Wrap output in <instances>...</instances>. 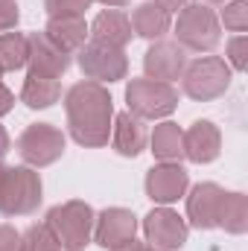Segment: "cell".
Listing matches in <instances>:
<instances>
[{
  "mask_svg": "<svg viewBox=\"0 0 248 251\" xmlns=\"http://www.w3.org/2000/svg\"><path fill=\"white\" fill-rule=\"evenodd\" d=\"M146 196L155 201V204H173L178 201L190 187V176L181 164H155L149 173H146Z\"/></svg>",
  "mask_w": 248,
  "mask_h": 251,
  "instance_id": "30bf717a",
  "label": "cell"
},
{
  "mask_svg": "<svg viewBox=\"0 0 248 251\" xmlns=\"http://www.w3.org/2000/svg\"><path fill=\"white\" fill-rule=\"evenodd\" d=\"M225 190L213 181H201L190 190L187 196V219L198 231H213L219 228V207H222Z\"/></svg>",
  "mask_w": 248,
  "mask_h": 251,
  "instance_id": "7c38bea8",
  "label": "cell"
},
{
  "mask_svg": "<svg viewBox=\"0 0 248 251\" xmlns=\"http://www.w3.org/2000/svg\"><path fill=\"white\" fill-rule=\"evenodd\" d=\"M41 204V176L32 167H9L6 184L0 193L3 216H26Z\"/></svg>",
  "mask_w": 248,
  "mask_h": 251,
  "instance_id": "8992f818",
  "label": "cell"
},
{
  "mask_svg": "<svg viewBox=\"0 0 248 251\" xmlns=\"http://www.w3.org/2000/svg\"><path fill=\"white\" fill-rule=\"evenodd\" d=\"M207 3H225V0H207Z\"/></svg>",
  "mask_w": 248,
  "mask_h": 251,
  "instance_id": "e575fe53",
  "label": "cell"
},
{
  "mask_svg": "<svg viewBox=\"0 0 248 251\" xmlns=\"http://www.w3.org/2000/svg\"><path fill=\"white\" fill-rule=\"evenodd\" d=\"M111 251H146V246L137 243V240H128V243H123V246H117V249H111Z\"/></svg>",
  "mask_w": 248,
  "mask_h": 251,
  "instance_id": "d6a6232c",
  "label": "cell"
},
{
  "mask_svg": "<svg viewBox=\"0 0 248 251\" xmlns=\"http://www.w3.org/2000/svg\"><path fill=\"white\" fill-rule=\"evenodd\" d=\"M76 59H79V70L91 79V82H120L125 79V73H128V59H125L123 50H117V47H108V44H99V41H88L79 53H76Z\"/></svg>",
  "mask_w": 248,
  "mask_h": 251,
  "instance_id": "ba28073f",
  "label": "cell"
},
{
  "mask_svg": "<svg viewBox=\"0 0 248 251\" xmlns=\"http://www.w3.org/2000/svg\"><path fill=\"white\" fill-rule=\"evenodd\" d=\"M222 38V26L216 12L207 3H190L178 12L175 21V44L193 53H210Z\"/></svg>",
  "mask_w": 248,
  "mask_h": 251,
  "instance_id": "3957f363",
  "label": "cell"
},
{
  "mask_svg": "<svg viewBox=\"0 0 248 251\" xmlns=\"http://www.w3.org/2000/svg\"><path fill=\"white\" fill-rule=\"evenodd\" d=\"M18 251H62V246L56 243V237L50 234L47 225H29V228L21 234Z\"/></svg>",
  "mask_w": 248,
  "mask_h": 251,
  "instance_id": "cb8c5ba5",
  "label": "cell"
},
{
  "mask_svg": "<svg viewBox=\"0 0 248 251\" xmlns=\"http://www.w3.org/2000/svg\"><path fill=\"white\" fill-rule=\"evenodd\" d=\"M187 67V56L184 47H178L175 41H152V47L146 50L143 56V73L146 79H155V82H175L181 79Z\"/></svg>",
  "mask_w": 248,
  "mask_h": 251,
  "instance_id": "8fae6325",
  "label": "cell"
},
{
  "mask_svg": "<svg viewBox=\"0 0 248 251\" xmlns=\"http://www.w3.org/2000/svg\"><path fill=\"white\" fill-rule=\"evenodd\" d=\"M9 149H12V140H9V131H6V128L0 126V161H3V155H6Z\"/></svg>",
  "mask_w": 248,
  "mask_h": 251,
  "instance_id": "1f68e13d",
  "label": "cell"
},
{
  "mask_svg": "<svg viewBox=\"0 0 248 251\" xmlns=\"http://www.w3.org/2000/svg\"><path fill=\"white\" fill-rule=\"evenodd\" d=\"M18 155L24 158L26 167H50L64 155V134L62 128L50 123H32L24 128V134L18 137Z\"/></svg>",
  "mask_w": 248,
  "mask_h": 251,
  "instance_id": "52a82bcc",
  "label": "cell"
},
{
  "mask_svg": "<svg viewBox=\"0 0 248 251\" xmlns=\"http://www.w3.org/2000/svg\"><path fill=\"white\" fill-rule=\"evenodd\" d=\"M146 251H161V249H146Z\"/></svg>",
  "mask_w": 248,
  "mask_h": 251,
  "instance_id": "d590c367",
  "label": "cell"
},
{
  "mask_svg": "<svg viewBox=\"0 0 248 251\" xmlns=\"http://www.w3.org/2000/svg\"><path fill=\"white\" fill-rule=\"evenodd\" d=\"M181 88L190 100L196 102H210L219 100L231 88V67L219 56H198L190 62L181 73Z\"/></svg>",
  "mask_w": 248,
  "mask_h": 251,
  "instance_id": "5b68a950",
  "label": "cell"
},
{
  "mask_svg": "<svg viewBox=\"0 0 248 251\" xmlns=\"http://www.w3.org/2000/svg\"><path fill=\"white\" fill-rule=\"evenodd\" d=\"M6 176H9V167L0 161V193H3V184H6Z\"/></svg>",
  "mask_w": 248,
  "mask_h": 251,
  "instance_id": "836d02e7",
  "label": "cell"
},
{
  "mask_svg": "<svg viewBox=\"0 0 248 251\" xmlns=\"http://www.w3.org/2000/svg\"><path fill=\"white\" fill-rule=\"evenodd\" d=\"M29 41V73L35 76H47V79H62L70 70V53H64L62 47H56L44 32H32L26 35Z\"/></svg>",
  "mask_w": 248,
  "mask_h": 251,
  "instance_id": "5bb4252c",
  "label": "cell"
},
{
  "mask_svg": "<svg viewBox=\"0 0 248 251\" xmlns=\"http://www.w3.org/2000/svg\"><path fill=\"white\" fill-rule=\"evenodd\" d=\"M64 114H67V131L79 146L99 149L111 137L114 123V100L105 85L99 82H76L64 94Z\"/></svg>",
  "mask_w": 248,
  "mask_h": 251,
  "instance_id": "6da1fadb",
  "label": "cell"
},
{
  "mask_svg": "<svg viewBox=\"0 0 248 251\" xmlns=\"http://www.w3.org/2000/svg\"><path fill=\"white\" fill-rule=\"evenodd\" d=\"M88 35L91 41H99V44H108V47H117L123 50L125 44L131 41V24H128V15L120 9H105L94 18V24L88 26Z\"/></svg>",
  "mask_w": 248,
  "mask_h": 251,
  "instance_id": "2e32d148",
  "label": "cell"
},
{
  "mask_svg": "<svg viewBox=\"0 0 248 251\" xmlns=\"http://www.w3.org/2000/svg\"><path fill=\"white\" fill-rule=\"evenodd\" d=\"M12 108H15V94L0 82V117H3V114H9Z\"/></svg>",
  "mask_w": 248,
  "mask_h": 251,
  "instance_id": "f546056e",
  "label": "cell"
},
{
  "mask_svg": "<svg viewBox=\"0 0 248 251\" xmlns=\"http://www.w3.org/2000/svg\"><path fill=\"white\" fill-rule=\"evenodd\" d=\"M143 234H146V243L149 249H161V251H178L187 243V219L178 216L170 204H161L155 210L146 213L143 219Z\"/></svg>",
  "mask_w": 248,
  "mask_h": 251,
  "instance_id": "9c48e42d",
  "label": "cell"
},
{
  "mask_svg": "<svg viewBox=\"0 0 248 251\" xmlns=\"http://www.w3.org/2000/svg\"><path fill=\"white\" fill-rule=\"evenodd\" d=\"M149 146H152V155L161 161V164H181L184 158V131L178 123H164L155 126L152 137H149Z\"/></svg>",
  "mask_w": 248,
  "mask_h": 251,
  "instance_id": "ffe728a7",
  "label": "cell"
},
{
  "mask_svg": "<svg viewBox=\"0 0 248 251\" xmlns=\"http://www.w3.org/2000/svg\"><path fill=\"white\" fill-rule=\"evenodd\" d=\"M228 67L231 70H246L248 67V38L246 35H234L228 41Z\"/></svg>",
  "mask_w": 248,
  "mask_h": 251,
  "instance_id": "4316f807",
  "label": "cell"
},
{
  "mask_svg": "<svg viewBox=\"0 0 248 251\" xmlns=\"http://www.w3.org/2000/svg\"><path fill=\"white\" fill-rule=\"evenodd\" d=\"M94 0H44V9L50 18H85Z\"/></svg>",
  "mask_w": 248,
  "mask_h": 251,
  "instance_id": "484cf974",
  "label": "cell"
},
{
  "mask_svg": "<svg viewBox=\"0 0 248 251\" xmlns=\"http://www.w3.org/2000/svg\"><path fill=\"white\" fill-rule=\"evenodd\" d=\"M216 18H219V26L243 35L248 29V0H231V3H225L222 15H216Z\"/></svg>",
  "mask_w": 248,
  "mask_h": 251,
  "instance_id": "d4e9b609",
  "label": "cell"
},
{
  "mask_svg": "<svg viewBox=\"0 0 248 251\" xmlns=\"http://www.w3.org/2000/svg\"><path fill=\"white\" fill-rule=\"evenodd\" d=\"M29 59V41L24 32H0V70L15 73L26 67Z\"/></svg>",
  "mask_w": 248,
  "mask_h": 251,
  "instance_id": "603a6c76",
  "label": "cell"
},
{
  "mask_svg": "<svg viewBox=\"0 0 248 251\" xmlns=\"http://www.w3.org/2000/svg\"><path fill=\"white\" fill-rule=\"evenodd\" d=\"M44 35L56 47H62L64 53L73 56L88 44V24L85 18H50L44 26Z\"/></svg>",
  "mask_w": 248,
  "mask_h": 251,
  "instance_id": "d6986e66",
  "label": "cell"
},
{
  "mask_svg": "<svg viewBox=\"0 0 248 251\" xmlns=\"http://www.w3.org/2000/svg\"><path fill=\"white\" fill-rule=\"evenodd\" d=\"M0 76H3V70H0Z\"/></svg>",
  "mask_w": 248,
  "mask_h": 251,
  "instance_id": "8d00e7d4",
  "label": "cell"
},
{
  "mask_svg": "<svg viewBox=\"0 0 248 251\" xmlns=\"http://www.w3.org/2000/svg\"><path fill=\"white\" fill-rule=\"evenodd\" d=\"M94 222L97 213L88 201L70 199L64 204H56L47 210L44 225L50 228V234L56 237V243L64 251H85L94 240Z\"/></svg>",
  "mask_w": 248,
  "mask_h": 251,
  "instance_id": "7a4b0ae2",
  "label": "cell"
},
{
  "mask_svg": "<svg viewBox=\"0 0 248 251\" xmlns=\"http://www.w3.org/2000/svg\"><path fill=\"white\" fill-rule=\"evenodd\" d=\"M125 105L137 120H164L178 108V91L170 82L131 79L125 85Z\"/></svg>",
  "mask_w": 248,
  "mask_h": 251,
  "instance_id": "277c9868",
  "label": "cell"
},
{
  "mask_svg": "<svg viewBox=\"0 0 248 251\" xmlns=\"http://www.w3.org/2000/svg\"><path fill=\"white\" fill-rule=\"evenodd\" d=\"M21 246V234L12 225H0V251H18Z\"/></svg>",
  "mask_w": 248,
  "mask_h": 251,
  "instance_id": "f1b7e54d",
  "label": "cell"
},
{
  "mask_svg": "<svg viewBox=\"0 0 248 251\" xmlns=\"http://www.w3.org/2000/svg\"><path fill=\"white\" fill-rule=\"evenodd\" d=\"M219 228L228 234H246L248 231V196L246 193H225L219 207Z\"/></svg>",
  "mask_w": 248,
  "mask_h": 251,
  "instance_id": "7402d4cb",
  "label": "cell"
},
{
  "mask_svg": "<svg viewBox=\"0 0 248 251\" xmlns=\"http://www.w3.org/2000/svg\"><path fill=\"white\" fill-rule=\"evenodd\" d=\"M222 152V134L210 120H196L184 131V158L193 164H213Z\"/></svg>",
  "mask_w": 248,
  "mask_h": 251,
  "instance_id": "9a60e30c",
  "label": "cell"
},
{
  "mask_svg": "<svg viewBox=\"0 0 248 251\" xmlns=\"http://www.w3.org/2000/svg\"><path fill=\"white\" fill-rule=\"evenodd\" d=\"M137 234V216L125 207H105L94 222V243L102 249H117Z\"/></svg>",
  "mask_w": 248,
  "mask_h": 251,
  "instance_id": "4fadbf2b",
  "label": "cell"
},
{
  "mask_svg": "<svg viewBox=\"0 0 248 251\" xmlns=\"http://www.w3.org/2000/svg\"><path fill=\"white\" fill-rule=\"evenodd\" d=\"M21 100H24L26 108L44 111V108H50V105H56L62 100V85H59V79H47V76L26 73L24 88H21Z\"/></svg>",
  "mask_w": 248,
  "mask_h": 251,
  "instance_id": "44dd1931",
  "label": "cell"
},
{
  "mask_svg": "<svg viewBox=\"0 0 248 251\" xmlns=\"http://www.w3.org/2000/svg\"><path fill=\"white\" fill-rule=\"evenodd\" d=\"M146 128H143V120H137L134 114H117L114 123H111V146L117 155L123 158H137L143 149H146Z\"/></svg>",
  "mask_w": 248,
  "mask_h": 251,
  "instance_id": "e0dca14e",
  "label": "cell"
},
{
  "mask_svg": "<svg viewBox=\"0 0 248 251\" xmlns=\"http://www.w3.org/2000/svg\"><path fill=\"white\" fill-rule=\"evenodd\" d=\"M128 24H131V32H134V35H140V38H146V41H161V38L170 32V26H173V15H170L167 9H161L158 3L146 0V3H140V6H134Z\"/></svg>",
  "mask_w": 248,
  "mask_h": 251,
  "instance_id": "ac0fdd59",
  "label": "cell"
},
{
  "mask_svg": "<svg viewBox=\"0 0 248 251\" xmlns=\"http://www.w3.org/2000/svg\"><path fill=\"white\" fill-rule=\"evenodd\" d=\"M152 3H158V6H161V9H167V12H170V15H173V12H181V9H184V6H190V3H193V0H152Z\"/></svg>",
  "mask_w": 248,
  "mask_h": 251,
  "instance_id": "4dcf8cb0",
  "label": "cell"
},
{
  "mask_svg": "<svg viewBox=\"0 0 248 251\" xmlns=\"http://www.w3.org/2000/svg\"><path fill=\"white\" fill-rule=\"evenodd\" d=\"M21 21V9L15 0H0V32H9L15 29Z\"/></svg>",
  "mask_w": 248,
  "mask_h": 251,
  "instance_id": "83f0119b",
  "label": "cell"
}]
</instances>
